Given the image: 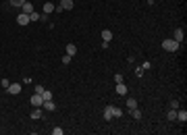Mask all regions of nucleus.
I'll return each mask as SVG.
<instances>
[{"label":"nucleus","mask_w":187,"mask_h":135,"mask_svg":"<svg viewBox=\"0 0 187 135\" xmlns=\"http://www.w3.org/2000/svg\"><path fill=\"white\" fill-rule=\"evenodd\" d=\"M162 48L168 50V52H177V50H179V42H175L173 38H166V40L162 42Z\"/></svg>","instance_id":"nucleus-1"},{"label":"nucleus","mask_w":187,"mask_h":135,"mask_svg":"<svg viewBox=\"0 0 187 135\" xmlns=\"http://www.w3.org/2000/svg\"><path fill=\"white\" fill-rule=\"evenodd\" d=\"M73 8V0H60V4L58 6H54V10H71Z\"/></svg>","instance_id":"nucleus-2"},{"label":"nucleus","mask_w":187,"mask_h":135,"mask_svg":"<svg viewBox=\"0 0 187 135\" xmlns=\"http://www.w3.org/2000/svg\"><path fill=\"white\" fill-rule=\"evenodd\" d=\"M29 102H31V106H33V108H40V106H42V102H44V98H42L40 93H33Z\"/></svg>","instance_id":"nucleus-3"},{"label":"nucleus","mask_w":187,"mask_h":135,"mask_svg":"<svg viewBox=\"0 0 187 135\" xmlns=\"http://www.w3.org/2000/svg\"><path fill=\"white\" fill-rule=\"evenodd\" d=\"M42 108L48 110V112H54V110H56V104H54L52 100H44V102H42Z\"/></svg>","instance_id":"nucleus-4"},{"label":"nucleus","mask_w":187,"mask_h":135,"mask_svg":"<svg viewBox=\"0 0 187 135\" xmlns=\"http://www.w3.org/2000/svg\"><path fill=\"white\" fill-rule=\"evenodd\" d=\"M104 119L106 121H112L114 119V106H106L104 108Z\"/></svg>","instance_id":"nucleus-5"},{"label":"nucleus","mask_w":187,"mask_h":135,"mask_svg":"<svg viewBox=\"0 0 187 135\" xmlns=\"http://www.w3.org/2000/svg\"><path fill=\"white\" fill-rule=\"evenodd\" d=\"M8 93H13V96H17V93H21V83H10L8 88H6Z\"/></svg>","instance_id":"nucleus-6"},{"label":"nucleus","mask_w":187,"mask_h":135,"mask_svg":"<svg viewBox=\"0 0 187 135\" xmlns=\"http://www.w3.org/2000/svg\"><path fill=\"white\" fill-rule=\"evenodd\" d=\"M21 13H25V15H31V13H33V4L25 0V2H23V6H21Z\"/></svg>","instance_id":"nucleus-7"},{"label":"nucleus","mask_w":187,"mask_h":135,"mask_svg":"<svg viewBox=\"0 0 187 135\" xmlns=\"http://www.w3.org/2000/svg\"><path fill=\"white\" fill-rule=\"evenodd\" d=\"M173 40L181 44V42L185 40V33H183V29H175V33H173Z\"/></svg>","instance_id":"nucleus-8"},{"label":"nucleus","mask_w":187,"mask_h":135,"mask_svg":"<svg viewBox=\"0 0 187 135\" xmlns=\"http://www.w3.org/2000/svg\"><path fill=\"white\" fill-rule=\"evenodd\" d=\"M17 23H19V25H27V23H31V21H29V15L21 13V15L17 17Z\"/></svg>","instance_id":"nucleus-9"},{"label":"nucleus","mask_w":187,"mask_h":135,"mask_svg":"<svg viewBox=\"0 0 187 135\" xmlns=\"http://www.w3.org/2000/svg\"><path fill=\"white\" fill-rule=\"evenodd\" d=\"M117 93L119 96H127V85L121 81V83H117Z\"/></svg>","instance_id":"nucleus-10"},{"label":"nucleus","mask_w":187,"mask_h":135,"mask_svg":"<svg viewBox=\"0 0 187 135\" xmlns=\"http://www.w3.org/2000/svg\"><path fill=\"white\" fill-rule=\"evenodd\" d=\"M177 121L179 123H185L187 121V110L183 108V110H177Z\"/></svg>","instance_id":"nucleus-11"},{"label":"nucleus","mask_w":187,"mask_h":135,"mask_svg":"<svg viewBox=\"0 0 187 135\" xmlns=\"http://www.w3.org/2000/svg\"><path fill=\"white\" fill-rule=\"evenodd\" d=\"M50 13H54V4L52 2H44V13L42 15H50Z\"/></svg>","instance_id":"nucleus-12"},{"label":"nucleus","mask_w":187,"mask_h":135,"mask_svg":"<svg viewBox=\"0 0 187 135\" xmlns=\"http://www.w3.org/2000/svg\"><path fill=\"white\" fill-rule=\"evenodd\" d=\"M67 54H69V56H75V54H77V46L75 44H67Z\"/></svg>","instance_id":"nucleus-13"},{"label":"nucleus","mask_w":187,"mask_h":135,"mask_svg":"<svg viewBox=\"0 0 187 135\" xmlns=\"http://www.w3.org/2000/svg\"><path fill=\"white\" fill-rule=\"evenodd\" d=\"M102 40H104V42H110V40H112V31H110V29H104V31H102Z\"/></svg>","instance_id":"nucleus-14"},{"label":"nucleus","mask_w":187,"mask_h":135,"mask_svg":"<svg viewBox=\"0 0 187 135\" xmlns=\"http://www.w3.org/2000/svg\"><path fill=\"white\" fill-rule=\"evenodd\" d=\"M31 119L36 121V119H42V106L40 108H33V112H31Z\"/></svg>","instance_id":"nucleus-15"},{"label":"nucleus","mask_w":187,"mask_h":135,"mask_svg":"<svg viewBox=\"0 0 187 135\" xmlns=\"http://www.w3.org/2000/svg\"><path fill=\"white\" fill-rule=\"evenodd\" d=\"M166 119H168V121H177V110H175V108H171V110L166 112Z\"/></svg>","instance_id":"nucleus-16"},{"label":"nucleus","mask_w":187,"mask_h":135,"mask_svg":"<svg viewBox=\"0 0 187 135\" xmlns=\"http://www.w3.org/2000/svg\"><path fill=\"white\" fill-rule=\"evenodd\" d=\"M127 108H129V110H133V108H137V100H133V98H129V100H127Z\"/></svg>","instance_id":"nucleus-17"},{"label":"nucleus","mask_w":187,"mask_h":135,"mask_svg":"<svg viewBox=\"0 0 187 135\" xmlns=\"http://www.w3.org/2000/svg\"><path fill=\"white\" fill-rule=\"evenodd\" d=\"M131 114H133V119H135V121H140L141 116H143V114H141V110H140V108H133V110H131Z\"/></svg>","instance_id":"nucleus-18"},{"label":"nucleus","mask_w":187,"mask_h":135,"mask_svg":"<svg viewBox=\"0 0 187 135\" xmlns=\"http://www.w3.org/2000/svg\"><path fill=\"white\" fill-rule=\"evenodd\" d=\"M8 2H10V6H19V8H21L25 0H8Z\"/></svg>","instance_id":"nucleus-19"},{"label":"nucleus","mask_w":187,"mask_h":135,"mask_svg":"<svg viewBox=\"0 0 187 135\" xmlns=\"http://www.w3.org/2000/svg\"><path fill=\"white\" fill-rule=\"evenodd\" d=\"M42 98H44V100H52V91L44 90V91H42Z\"/></svg>","instance_id":"nucleus-20"},{"label":"nucleus","mask_w":187,"mask_h":135,"mask_svg":"<svg viewBox=\"0 0 187 135\" xmlns=\"http://www.w3.org/2000/svg\"><path fill=\"white\" fill-rule=\"evenodd\" d=\"M62 133H65V131H62V127H58V125L52 129V135H62Z\"/></svg>","instance_id":"nucleus-21"},{"label":"nucleus","mask_w":187,"mask_h":135,"mask_svg":"<svg viewBox=\"0 0 187 135\" xmlns=\"http://www.w3.org/2000/svg\"><path fill=\"white\" fill-rule=\"evenodd\" d=\"M40 17H42V15H38V13L33 10V13L29 15V21H40Z\"/></svg>","instance_id":"nucleus-22"},{"label":"nucleus","mask_w":187,"mask_h":135,"mask_svg":"<svg viewBox=\"0 0 187 135\" xmlns=\"http://www.w3.org/2000/svg\"><path fill=\"white\" fill-rule=\"evenodd\" d=\"M71 58H73V56H69V54H65V56H62V62H65V65H69V62H71Z\"/></svg>","instance_id":"nucleus-23"},{"label":"nucleus","mask_w":187,"mask_h":135,"mask_svg":"<svg viewBox=\"0 0 187 135\" xmlns=\"http://www.w3.org/2000/svg\"><path fill=\"white\" fill-rule=\"evenodd\" d=\"M121 81H123V75L117 73V75H114V83H121Z\"/></svg>","instance_id":"nucleus-24"},{"label":"nucleus","mask_w":187,"mask_h":135,"mask_svg":"<svg viewBox=\"0 0 187 135\" xmlns=\"http://www.w3.org/2000/svg\"><path fill=\"white\" fill-rule=\"evenodd\" d=\"M0 85H2V88H4V90H6V88H8V85H10V81H8V79H2V81H0Z\"/></svg>","instance_id":"nucleus-25"},{"label":"nucleus","mask_w":187,"mask_h":135,"mask_svg":"<svg viewBox=\"0 0 187 135\" xmlns=\"http://www.w3.org/2000/svg\"><path fill=\"white\" fill-rule=\"evenodd\" d=\"M171 108H175V110H177V108H179V102H177V100H171Z\"/></svg>","instance_id":"nucleus-26"},{"label":"nucleus","mask_w":187,"mask_h":135,"mask_svg":"<svg viewBox=\"0 0 187 135\" xmlns=\"http://www.w3.org/2000/svg\"><path fill=\"white\" fill-rule=\"evenodd\" d=\"M121 114H123V110H121L119 106H114V116H121Z\"/></svg>","instance_id":"nucleus-27"},{"label":"nucleus","mask_w":187,"mask_h":135,"mask_svg":"<svg viewBox=\"0 0 187 135\" xmlns=\"http://www.w3.org/2000/svg\"><path fill=\"white\" fill-rule=\"evenodd\" d=\"M42 91H44V88H42V85H36V93H40V96H42Z\"/></svg>","instance_id":"nucleus-28"}]
</instances>
